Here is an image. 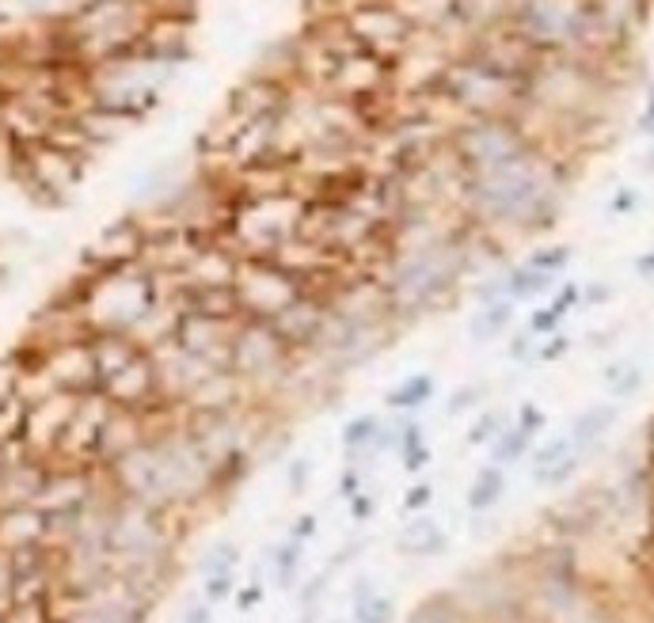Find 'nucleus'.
<instances>
[{
    "label": "nucleus",
    "instance_id": "nucleus-31",
    "mask_svg": "<svg viewBox=\"0 0 654 623\" xmlns=\"http://www.w3.org/2000/svg\"><path fill=\"white\" fill-rule=\"evenodd\" d=\"M537 335L533 331H517V335H510V346H506V353H510V361H533L537 358Z\"/></svg>",
    "mask_w": 654,
    "mask_h": 623
},
{
    "label": "nucleus",
    "instance_id": "nucleus-8",
    "mask_svg": "<svg viewBox=\"0 0 654 623\" xmlns=\"http://www.w3.org/2000/svg\"><path fill=\"white\" fill-rule=\"evenodd\" d=\"M240 319H209V316H194L183 312L179 327H175V342L194 353V358L209 361L213 369H228V353H232V335H236Z\"/></svg>",
    "mask_w": 654,
    "mask_h": 623
},
{
    "label": "nucleus",
    "instance_id": "nucleus-33",
    "mask_svg": "<svg viewBox=\"0 0 654 623\" xmlns=\"http://www.w3.org/2000/svg\"><path fill=\"white\" fill-rule=\"evenodd\" d=\"M430 502H434V486H430V483H415L411 491H407V498H404V509H407V513H423Z\"/></svg>",
    "mask_w": 654,
    "mask_h": 623
},
{
    "label": "nucleus",
    "instance_id": "nucleus-14",
    "mask_svg": "<svg viewBox=\"0 0 654 623\" xmlns=\"http://www.w3.org/2000/svg\"><path fill=\"white\" fill-rule=\"evenodd\" d=\"M556 289V274L537 270L529 262H510L506 266V297L514 304H529V300H540L544 293Z\"/></svg>",
    "mask_w": 654,
    "mask_h": 623
},
{
    "label": "nucleus",
    "instance_id": "nucleus-27",
    "mask_svg": "<svg viewBox=\"0 0 654 623\" xmlns=\"http://www.w3.org/2000/svg\"><path fill=\"white\" fill-rule=\"evenodd\" d=\"M567 452H574L571 433H563V437H552V441H544L540 449H533V452H529V456H533V475H537V472H544V467H552V464H559Z\"/></svg>",
    "mask_w": 654,
    "mask_h": 623
},
{
    "label": "nucleus",
    "instance_id": "nucleus-42",
    "mask_svg": "<svg viewBox=\"0 0 654 623\" xmlns=\"http://www.w3.org/2000/svg\"><path fill=\"white\" fill-rule=\"evenodd\" d=\"M635 202H639V198L631 194V191H620L616 202H613V213H628V209H635Z\"/></svg>",
    "mask_w": 654,
    "mask_h": 623
},
{
    "label": "nucleus",
    "instance_id": "nucleus-3",
    "mask_svg": "<svg viewBox=\"0 0 654 623\" xmlns=\"http://www.w3.org/2000/svg\"><path fill=\"white\" fill-rule=\"evenodd\" d=\"M297 365H301V358L285 346V339L274 331V324L240 319L236 335H232L228 373H236L251 388V395H263V392L290 384L297 376Z\"/></svg>",
    "mask_w": 654,
    "mask_h": 623
},
{
    "label": "nucleus",
    "instance_id": "nucleus-2",
    "mask_svg": "<svg viewBox=\"0 0 654 623\" xmlns=\"http://www.w3.org/2000/svg\"><path fill=\"white\" fill-rule=\"evenodd\" d=\"M537 149V141L525 133L517 115H491V118H460L449 129V156L464 175L491 171L502 164H514Z\"/></svg>",
    "mask_w": 654,
    "mask_h": 623
},
{
    "label": "nucleus",
    "instance_id": "nucleus-19",
    "mask_svg": "<svg viewBox=\"0 0 654 623\" xmlns=\"http://www.w3.org/2000/svg\"><path fill=\"white\" fill-rule=\"evenodd\" d=\"M362 589H354V623H396V600L388 593H376L365 582H358Z\"/></svg>",
    "mask_w": 654,
    "mask_h": 623
},
{
    "label": "nucleus",
    "instance_id": "nucleus-10",
    "mask_svg": "<svg viewBox=\"0 0 654 623\" xmlns=\"http://www.w3.org/2000/svg\"><path fill=\"white\" fill-rule=\"evenodd\" d=\"M517 308L514 300H487V304H475V312L468 316V339L475 346H487V342H498L514 331V319H517Z\"/></svg>",
    "mask_w": 654,
    "mask_h": 623
},
{
    "label": "nucleus",
    "instance_id": "nucleus-6",
    "mask_svg": "<svg viewBox=\"0 0 654 623\" xmlns=\"http://www.w3.org/2000/svg\"><path fill=\"white\" fill-rule=\"evenodd\" d=\"M42 369H46L53 388H61V392H73V395L99 392L95 358H92V335H73V339L50 342Z\"/></svg>",
    "mask_w": 654,
    "mask_h": 623
},
{
    "label": "nucleus",
    "instance_id": "nucleus-23",
    "mask_svg": "<svg viewBox=\"0 0 654 623\" xmlns=\"http://www.w3.org/2000/svg\"><path fill=\"white\" fill-rule=\"evenodd\" d=\"M506 426H510V422H506V410L487 407V410H480V418L472 422V430H468V444H491V441H495Z\"/></svg>",
    "mask_w": 654,
    "mask_h": 623
},
{
    "label": "nucleus",
    "instance_id": "nucleus-35",
    "mask_svg": "<svg viewBox=\"0 0 654 623\" xmlns=\"http://www.w3.org/2000/svg\"><path fill=\"white\" fill-rule=\"evenodd\" d=\"M308 475H312V464H308L305 456H293V460H290V491H293V494L305 491Z\"/></svg>",
    "mask_w": 654,
    "mask_h": 623
},
{
    "label": "nucleus",
    "instance_id": "nucleus-29",
    "mask_svg": "<svg viewBox=\"0 0 654 623\" xmlns=\"http://www.w3.org/2000/svg\"><path fill=\"white\" fill-rule=\"evenodd\" d=\"M487 399V384H480V380H472V384H464V388H457V392L449 395V403H445V410L449 415H464V410H475Z\"/></svg>",
    "mask_w": 654,
    "mask_h": 623
},
{
    "label": "nucleus",
    "instance_id": "nucleus-16",
    "mask_svg": "<svg viewBox=\"0 0 654 623\" xmlns=\"http://www.w3.org/2000/svg\"><path fill=\"white\" fill-rule=\"evenodd\" d=\"M27 407H31V403L16 392L12 384L0 388V452L23 441V430H27Z\"/></svg>",
    "mask_w": 654,
    "mask_h": 623
},
{
    "label": "nucleus",
    "instance_id": "nucleus-13",
    "mask_svg": "<svg viewBox=\"0 0 654 623\" xmlns=\"http://www.w3.org/2000/svg\"><path fill=\"white\" fill-rule=\"evenodd\" d=\"M616 418H620L616 403H590V407H586L579 418H574V426H571L574 452L590 456V452L597 449V444H601V437H605V433L616 426Z\"/></svg>",
    "mask_w": 654,
    "mask_h": 623
},
{
    "label": "nucleus",
    "instance_id": "nucleus-7",
    "mask_svg": "<svg viewBox=\"0 0 654 623\" xmlns=\"http://www.w3.org/2000/svg\"><path fill=\"white\" fill-rule=\"evenodd\" d=\"M145 255V220L137 217H118L115 225L99 232V240L88 247L80 270H122V266H137Z\"/></svg>",
    "mask_w": 654,
    "mask_h": 623
},
{
    "label": "nucleus",
    "instance_id": "nucleus-22",
    "mask_svg": "<svg viewBox=\"0 0 654 623\" xmlns=\"http://www.w3.org/2000/svg\"><path fill=\"white\" fill-rule=\"evenodd\" d=\"M601 380H605V388H608V395H613V399H631L643 388V369L635 361H613L605 369Z\"/></svg>",
    "mask_w": 654,
    "mask_h": 623
},
{
    "label": "nucleus",
    "instance_id": "nucleus-12",
    "mask_svg": "<svg viewBox=\"0 0 654 623\" xmlns=\"http://www.w3.org/2000/svg\"><path fill=\"white\" fill-rule=\"evenodd\" d=\"M445 548H449V536H445V528H441L434 517L415 513L400 532H396V551H400V555H418V559H430V555H441Z\"/></svg>",
    "mask_w": 654,
    "mask_h": 623
},
{
    "label": "nucleus",
    "instance_id": "nucleus-15",
    "mask_svg": "<svg viewBox=\"0 0 654 623\" xmlns=\"http://www.w3.org/2000/svg\"><path fill=\"white\" fill-rule=\"evenodd\" d=\"M502 494H506V467L483 464L480 472H475L472 486H468V498H464V506H468L472 513H491V509L502 502Z\"/></svg>",
    "mask_w": 654,
    "mask_h": 623
},
{
    "label": "nucleus",
    "instance_id": "nucleus-25",
    "mask_svg": "<svg viewBox=\"0 0 654 623\" xmlns=\"http://www.w3.org/2000/svg\"><path fill=\"white\" fill-rule=\"evenodd\" d=\"M582 460H586L582 452H567V456H563L559 464H552V467H544V472H537L533 479H537L540 486H563V483H571L574 475H579Z\"/></svg>",
    "mask_w": 654,
    "mask_h": 623
},
{
    "label": "nucleus",
    "instance_id": "nucleus-24",
    "mask_svg": "<svg viewBox=\"0 0 654 623\" xmlns=\"http://www.w3.org/2000/svg\"><path fill=\"white\" fill-rule=\"evenodd\" d=\"M571 255H574V251L567 247V243H548V247L529 251V259H525V262H529V266H537V270H548V274H556V277H559V274L571 266Z\"/></svg>",
    "mask_w": 654,
    "mask_h": 623
},
{
    "label": "nucleus",
    "instance_id": "nucleus-28",
    "mask_svg": "<svg viewBox=\"0 0 654 623\" xmlns=\"http://www.w3.org/2000/svg\"><path fill=\"white\" fill-rule=\"evenodd\" d=\"M236 563H240V551H236V543H217L213 551L202 559V574L209 577V574H232L236 570Z\"/></svg>",
    "mask_w": 654,
    "mask_h": 623
},
{
    "label": "nucleus",
    "instance_id": "nucleus-38",
    "mask_svg": "<svg viewBox=\"0 0 654 623\" xmlns=\"http://www.w3.org/2000/svg\"><path fill=\"white\" fill-rule=\"evenodd\" d=\"M339 494L347 498V502H350L354 494H362V475H358V467H350V472H342V479H339Z\"/></svg>",
    "mask_w": 654,
    "mask_h": 623
},
{
    "label": "nucleus",
    "instance_id": "nucleus-26",
    "mask_svg": "<svg viewBox=\"0 0 654 623\" xmlns=\"http://www.w3.org/2000/svg\"><path fill=\"white\" fill-rule=\"evenodd\" d=\"M297 570H301V540H290L274 551V577L278 585H293Z\"/></svg>",
    "mask_w": 654,
    "mask_h": 623
},
{
    "label": "nucleus",
    "instance_id": "nucleus-18",
    "mask_svg": "<svg viewBox=\"0 0 654 623\" xmlns=\"http://www.w3.org/2000/svg\"><path fill=\"white\" fill-rule=\"evenodd\" d=\"M381 430H384V422L376 418V415H354L347 426H342V433H339V444L347 449L350 456H358V452H376V437H381Z\"/></svg>",
    "mask_w": 654,
    "mask_h": 623
},
{
    "label": "nucleus",
    "instance_id": "nucleus-40",
    "mask_svg": "<svg viewBox=\"0 0 654 623\" xmlns=\"http://www.w3.org/2000/svg\"><path fill=\"white\" fill-rule=\"evenodd\" d=\"M316 536V517H297V525H293V540H312Z\"/></svg>",
    "mask_w": 654,
    "mask_h": 623
},
{
    "label": "nucleus",
    "instance_id": "nucleus-41",
    "mask_svg": "<svg viewBox=\"0 0 654 623\" xmlns=\"http://www.w3.org/2000/svg\"><path fill=\"white\" fill-rule=\"evenodd\" d=\"M183 623H213V612H209V600H206V605H194V608H186Z\"/></svg>",
    "mask_w": 654,
    "mask_h": 623
},
{
    "label": "nucleus",
    "instance_id": "nucleus-36",
    "mask_svg": "<svg viewBox=\"0 0 654 623\" xmlns=\"http://www.w3.org/2000/svg\"><path fill=\"white\" fill-rule=\"evenodd\" d=\"M605 300H613V285H601V282L582 285V304L586 308H597V304H605Z\"/></svg>",
    "mask_w": 654,
    "mask_h": 623
},
{
    "label": "nucleus",
    "instance_id": "nucleus-32",
    "mask_svg": "<svg viewBox=\"0 0 654 623\" xmlns=\"http://www.w3.org/2000/svg\"><path fill=\"white\" fill-rule=\"evenodd\" d=\"M232 589H236V574H209L202 593H206L209 605H217V600H228L232 597Z\"/></svg>",
    "mask_w": 654,
    "mask_h": 623
},
{
    "label": "nucleus",
    "instance_id": "nucleus-44",
    "mask_svg": "<svg viewBox=\"0 0 654 623\" xmlns=\"http://www.w3.org/2000/svg\"><path fill=\"white\" fill-rule=\"evenodd\" d=\"M635 270H639L643 277H654V251L643 255V259H635Z\"/></svg>",
    "mask_w": 654,
    "mask_h": 623
},
{
    "label": "nucleus",
    "instance_id": "nucleus-39",
    "mask_svg": "<svg viewBox=\"0 0 654 623\" xmlns=\"http://www.w3.org/2000/svg\"><path fill=\"white\" fill-rule=\"evenodd\" d=\"M639 129L647 133V137H654V87H650L647 107H643V115H639Z\"/></svg>",
    "mask_w": 654,
    "mask_h": 623
},
{
    "label": "nucleus",
    "instance_id": "nucleus-1",
    "mask_svg": "<svg viewBox=\"0 0 654 623\" xmlns=\"http://www.w3.org/2000/svg\"><path fill=\"white\" fill-rule=\"evenodd\" d=\"M468 220L457 217V225L441 236L400 247L388 255L381 285L388 297L396 324H418L426 316H441L468 293Z\"/></svg>",
    "mask_w": 654,
    "mask_h": 623
},
{
    "label": "nucleus",
    "instance_id": "nucleus-43",
    "mask_svg": "<svg viewBox=\"0 0 654 623\" xmlns=\"http://www.w3.org/2000/svg\"><path fill=\"white\" fill-rule=\"evenodd\" d=\"M259 600H263V589H259V585H255V589H243V593H240V608H255Z\"/></svg>",
    "mask_w": 654,
    "mask_h": 623
},
{
    "label": "nucleus",
    "instance_id": "nucleus-21",
    "mask_svg": "<svg viewBox=\"0 0 654 623\" xmlns=\"http://www.w3.org/2000/svg\"><path fill=\"white\" fill-rule=\"evenodd\" d=\"M533 441H537V433H529V430H521L517 422L514 426H506L498 437L491 441V464H498V467H510V464H517L521 456H529L533 452Z\"/></svg>",
    "mask_w": 654,
    "mask_h": 623
},
{
    "label": "nucleus",
    "instance_id": "nucleus-9",
    "mask_svg": "<svg viewBox=\"0 0 654 623\" xmlns=\"http://www.w3.org/2000/svg\"><path fill=\"white\" fill-rule=\"evenodd\" d=\"M327 312H331V300L312 293V289H305V293L297 297L278 319H274V331L285 339V346H290L297 358H312L316 342H320V335H324Z\"/></svg>",
    "mask_w": 654,
    "mask_h": 623
},
{
    "label": "nucleus",
    "instance_id": "nucleus-11",
    "mask_svg": "<svg viewBox=\"0 0 654 623\" xmlns=\"http://www.w3.org/2000/svg\"><path fill=\"white\" fill-rule=\"evenodd\" d=\"M574 308H582V285L567 282V285H559L556 293H552L548 304H540V308L529 312L525 327L533 331L537 339H548V335H556V331H563V319H567Z\"/></svg>",
    "mask_w": 654,
    "mask_h": 623
},
{
    "label": "nucleus",
    "instance_id": "nucleus-17",
    "mask_svg": "<svg viewBox=\"0 0 654 623\" xmlns=\"http://www.w3.org/2000/svg\"><path fill=\"white\" fill-rule=\"evenodd\" d=\"M430 399H434V376L411 373L384 395V403H388V410H418V407H426Z\"/></svg>",
    "mask_w": 654,
    "mask_h": 623
},
{
    "label": "nucleus",
    "instance_id": "nucleus-5",
    "mask_svg": "<svg viewBox=\"0 0 654 623\" xmlns=\"http://www.w3.org/2000/svg\"><path fill=\"white\" fill-rule=\"evenodd\" d=\"M342 27H347L354 46L373 50L388 61L400 58L418 35V27L400 12L396 0H358L342 12Z\"/></svg>",
    "mask_w": 654,
    "mask_h": 623
},
{
    "label": "nucleus",
    "instance_id": "nucleus-34",
    "mask_svg": "<svg viewBox=\"0 0 654 623\" xmlns=\"http://www.w3.org/2000/svg\"><path fill=\"white\" fill-rule=\"evenodd\" d=\"M544 410H540L537 403H521V410H517V426L521 430H529V433H540L544 430Z\"/></svg>",
    "mask_w": 654,
    "mask_h": 623
},
{
    "label": "nucleus",
    "instance_id": "nucleus-37",
    "mask_svg": "<svg viewBox=\"0 0 654 623\" xmlns=\"http://www.w3.org/2000/svg\"><path fill=\"white\" fill-rule=\"evenodd\" d=\"M373 509H376V502H373V494H369V491H362V494H354V498H350V513H354V521L373 517Z\"/></svg>",
    "mask_w": 654,
    "mask_h": 623
},
{
    "label": "nucleus",
    "instance_id": "nucleus-4",
    "mask_svg": "<svg viewBox=\"0 0 654 623\" xmlns=\"http://www.w3.org/2000/svg\"><path fill=\"white\" fill-rule=\"evenodd\" d=\"M232 293H236V300H240V316L243 319L274 324V319H278L282 312L305 293V282L293 270H285L278 259L255 255V259H240Z\"/></svg>",
    "mask_w": 654,
    "mask_h": 623
},
{
    "label": "nucleus",
    "instance_id": "nucleus-30",
    "mask_svg": "<svg viewBox=\"0 0 654 623\" xmlns=\"http://www.w3.org/2000/svg\"><path fill=\"white\" fill-rule=\"evenodd\" d=\"M571 350H574V339H571V335H563V331H556V335L540 339V346H537V358H533V361H540V365H556V361L567 358Z\"/></svg>",
    "mask_w": 654,
    "mask_h": 623
},
{
    "label": "nucleus",
    "instance_id": "nucleus-20",
    "mask_svg": "<svg viewBox=\"0 0 654 623\" xmlns=\"http://www.w3.org/2000/svg\"><path fill=\"white\" fill-rule=\"evenodd\" d=\"M396 452H400V460L407 472H423L430 464V441L423 437V426H418L415 418L400 422V433H396Z\"/></svg>",
    "mask_w": 654,
    "mask_h": 623
}]
</instances>
